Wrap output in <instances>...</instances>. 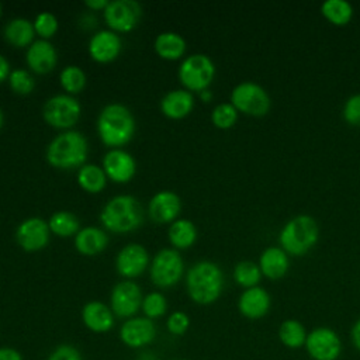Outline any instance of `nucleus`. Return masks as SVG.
Returning <instances> with one entry per match:
<instances>
[{"label": "nucleus", "mask_w": 360, "mask_h": 360, "mask_svg": "<svg viewBox=\"0 0 360 360\" xmlns=\"http://www.w3.org/2000/svg\"><path fill=\"white\" fill-rule=\"evenodd\" d=\"M48 226L51 229V233H53L55 236L70 238L80 231V221L72 211L60 210L55 211L49 217Z\"/></svg>", "instance_id": "c85d7f7f"}, {"label": "nucleus", "mask_w": 360, "mask_h": 360, "mask_svg": "<svg viewBox=\"0 0 360 360\" xmlns=\"http://www.w3.org/2000/svg\"><path fill=\"white\" fill-rule=\"evenodd\" d=\"M46 360H83V356L77 347L69 343L58 345L46 357Z\"/></svg>", "instance_id": "ea45409f"}, {"label": "nucleus", "mask_w": 360, "mask_h": 360, "mask_svg": "<svg viewBox=\"0 0 360 360\" xmlns=\"http://www.w3.org/2000/svg\"><path fill=\"white\" fill-rule=\"evenodd\" d=\"M141 311L143 312V316H146L152 321L162 318L167 311V300L162 292L152 291V292L143 295Z\"/></svg>", "instance_id": "f704fd0d"}, {"label": "nucleus", "mask_w": 360, "mask_h": 360, "mask_svg": "<svg viewBox=\"0 0 360 360\" xmlns=\"http://www.w3.org/2000/svg\"><path fill=\"white\" fill-rule=\"evenodd\" d=\"M194 96L186 89H174L167 91L159 103L160 112L169 120H183L194 108Z\"/></svg>", "instance_id": "4be33fe9"}, {"label": "nucleus", "mask_w": 360, "mask_h": 360, "mask_svg": "<svg viewBox=\"0 0 360 360\" xmlns=\"http://www.w3.org/2000/svg\"><path fill=\"white\" fill-rule=\"evenodd\" d=\"M186 290L190 300L198 305L214 304L224 290V273L210 260L194 263L186 273Z\"/></svg>", "instance_id": "f03ea898"}, {"label": "nucleus", "mask_w": 360, "mask_h": 360, "mask_svg": "<svg viewBox=\"0 0 360 360\" xmlns=\"http://www.w3.org/2000/svg\"><path fill=\"white\" fill-rule=\"evenodd\" d=\"M25 63L37 75H48L58 65L56 48L45 39H35L25 51Z\"/></svg>", "instance_id": "6ab92c4d"}, {"label": "nucleus", "mask_w": 360, "mask_h": 360, "mask_svg": "<svg viewBox=\"0 0 360 360\" xmlns=\"http://www.w3.org/2000/svg\"><path fill=\"white\" fill-rule=\"evenodd\" d=\"M79 187L89 194H98L107 186V176L101 166L94 163H86L77 169L76 176Z\"/></svg>", "instance_id": "cd10ccee"}, {"label": "nucleus", "mask_w": 360, "mask_h": 360, "mask_svg": "<svg viewBox=\"0 0 360 360\" xmlns=\"http://www.w3.org/2000/svg\"><path fill=\"white\" fill-rule=\"evenodd\" d=\"M15 242L25 252H38L46 248L51 238L48 221L31 217L21 221L15 229Z\"/></svg>", "instance_id": "ddd939ff"}, {"label": "nucleus", "mask_w": 360, "mask_h": 360, "mask_svg": "<svg viewBox=\"0 0 360 360\" xmlns=\"http://www.w3.org/2000/svg\"><path fill=\"white\" fill-rule=\"evenodd\" d=\"M150 264V257L141 243H128L115 256V270L125 278L132 280L145 273Z\"/></svg>", "instance_id": "4468645a"}, {"label": "nucleus", "mask_w": 360, "mask_h": 360, "mask_svg": "<svg viewBox=\"0 0 360 360\" xmlns=\"http://www.w3.org/2000/svg\"><path fill=\"white\" fill-rule=\"evenodd\" d=\"M96 129L103 145L110 149H118L134 138L136 124L127 105L121 103H110L98 112Z\"/></svg>", "instance_id": "f257e3e1"}, {"label": "nucleus", "mask_w": 360, "mask_h": 360, "mask_svg": "<svg viewBox=\"0 0 360 360\" xmlns=\"http://www.w3.org/2000/svg\"><path fill=\"white\" fill-rule=\"evenodd\" d=\"M8 87L18 96L31 94L35 89V79L27 69H14L8 75Z\"/></svg>", "instance_id": "72a5a7b5"}, {"label": "nucleus", "mask_w": 360, "mask_h": 360, "mask_svg": "<svg viewBox=\"0 0 360 360\" xmlns=\"http://www.w3.org/2000/svg\"><path fill=\"white\" fill-rule=\"evenodd\" d=\"M304 347L312 360H338L342 353V340L333 329L318 326L308 332Z\"/></svg>", "instance_id": "f8f14e48"}, {"label": "nucleus", "mask_w": 360, "mask_h": 360, "mask_svg": "<svg viewBox=\"0 0 360 360\" xmlns=\"http://www.w3.org/2000/svg\"><path fill=\"white\" fill-rule=\"evenodd\" d=\"M82 115V105L75 96L60 93L49 97L42 107L44 121L56 129L69 131L77 124Z\"/></svg>", "instance_id": "0eeeda50"}, {"label": "nucleus", "mask_w": 360, "mask_h": 360, "mask_svg": "<svg viewBox=\"0 0 360 360\" xmlns=\"http://www.w3.org/2000/svg\"><path fill=\"white\" fill-rule=\"evenodd\" d=\"M198 232L193 221L187 218H179L170 224L167 231V238L173 249L184 250L191 248L197 240Z\"/></svg>", "instance_id": "bb28decb"}, {"label": "nucleus", "mask_w": 360, "mask_h": 360, "mask_svg": "<svg viewBox=\"0 0 360 360\" xmlns=\"http://www.w3.org/2000/svg\"><path fill=\"white\" fill-rule=\"evenodd\" d=\"M35 35L39 37V39L49 41L59 30V21L51 11H42L37 14V17L32 21Z\"/></svg>", "instance_id": "e433bc0d"}, {"label": "nucleus", "mask_w": 360, "mask_h": 360, "mask_svg": "<svg viewBox=\"0 0 360 360\" xmlns=\"http://www.w3.org/2000/svg\"><path fill=\"white\" fill-rule=\"evenodd\" d=\"M342 114L349 125L360 128V93L353 94L346 100Z\"/></svg>", "instance_id": "58836bf2"}, {"label": "nucleus", "mask_w": 360, "mask_h": 360, "mask_svg": "<svg viewBox=\"0 0 360 360\" xmlns=\"http://www.w3.org/2000/svg\"><path fill=\"white\" fill-rule=\"evenodd\" d=\"M307 335L308 332L305 326L297 319H285L278 328V339L281 345L288 349H300L305 346Z\"/></svg>", "instance_id": "c756f323"}, {"label": "nucleus", "mask_w": 360, "mask_h": 360, "mask_svg": "<svg viewBox=\"0 0 360 360\" xmlns=\"http://www.w3.org/2000/svg\"><path fill=\"white\" fill-rule=\"evenodd\" d=\"M262 276L259 264L250 260H242L233 267V280L245 290L259 285Z\"/></svg>", "instance_id": "473e14b6"}, {"label": "nucleus", "mask_w": 360, "mask_h": 360, "mask_svg": "<svg viewBox=\"0 0 360 360\" xmlns=\"http://www.w3.org/2000/svg\"><path fill=\"white\" fill-rule=\"evenodd\" d=\"M3 37L14 48H28L35 41L34 24L24 17L11 18L3 28Z\"/></svg>", "instance_id": "a878e982"}, {"label": "nucleus", "mask_w": 360, "mask_h": 360, "mask_svg": "<svg viewBox=\"0 0 360 360\" xmlns=\"http://www.w3.org/2000/svg\"><path fill=\"white\" fill-rule=\"evenodd\" d=\"M143 221L141 202L129 194L110 198L100 212L101 225L112 233H128L138 229Z\"/></svg>", "instance_id": "20e7f679"}, {"label": "nucleus", "mask_w": 360, "mask_h": 360, "mask_svg": "<svg viewBox=\"0 0 360 360\" xmlns=\"http://www.w3.org/2000/svg\"><path fill=\"white\" fill-rule=\"evenodd\" d=\"M89 155V143L86 136L76 131H62L58 134L46 146L45 158L46 162L55 167L62 170L80 169L86 165Z\"/></svg>", "instance_id": "7ed1b4c3"}, {"label": "nucleus", "mask_w": 360, "mask_h": 360, "mask_svg": "<svg viewBox=\"0 0 360 360\" xmlns=\"http://www.w3.org/2000/svg\"><path fill=\"white\" fill-rule=\"evenodd\" d=\"M259 267L264 277L270 280H278L285 276L290 267V260L287 253L281 248L270 246L262 252L259 259Z\"/></svg>", "instance_id": "b1692460"}, {"label": "nucleus", "mask_w": 360, "mask_h": 360, "mask_svg": "<svg viewBox=\"0 0 360 360\" xmlns=\"http://www.w3.org/2000/svg\"><path fill=\"white\" fill-rule=\"evenodd\" d=\"M153 49L156 55L163 60H180L186 55V39L173 31H165L156 35L153 41Z\"/></svg>", "instance_id": "393cba45"}, {"label": "nucleus", "mask_w": 360, "mask_h": 360, "mask_svg": "<svg viewBox=\"0 0 360 360\" xmlns=\"http://www.w3.org/2000/svg\"><path fill=\"white\" fill-rule=\"evenodd\" d=\"M319 238V228L311 215H297L291 218L278 235L280 248L292 256H302L308 253Z\"/></svg>", "instance_id": "39448f33"}, {"label": "nucleus", "mask_w": 360, "mask_h": 360, "mask_svg": "<svg viewBox=\"0 0 360 360\" xmlns=\"http://www.w3.org/2000/svg\"><path fill=\"white\" fill-rule=\"evenodd\" d=\"M59 84L66 94L76 96L86 89L87 75L77 65H68L59 73Z\"/></svg>", "instance_id": "2f4dec72"}, {"label": "nucleus", "mask_w": 360, "mask_h": 360, "mask_svg": "<svg viewBox=\"0 0 360 360\" xmlns=\"http://www.w3.org/2000/svg\"><path fill=\"white\" fill-rule=\"evenodd\" d=\"M177 77L183 89L190 93H201L210 89L215 77V65L212 59L205 53H193L183 58Z\"/></svg>", "instance_id": "423d86ee"}, {"label": "nucleus", "mask_w": 360, "mask_h": 360, "mask_svg": "<svg viewBox=\"0 0 360 360\" xmlns=\"http://www.w3.org/2000/svg\"><path fill=\"white\" fill-rule=\"evenodd\" d=\"M238 110L231 103H221L211 111V122L218 129H229L238 121Z\"/></svg>", "instance_id": "c9c22d12"}, {"label": "nucleus", "mask_w": 360, "mask_h": 360, "mask_svg": "<svg viewBox=\"0 0 360 360\" xmlns=\"http://www.w3.org/2000/svg\"><path fill=\"white\" fill-rule=\"evenodd\" d=\"M350 339L353 346L360 352V318L353 323L350 329Z\"/></svg>", "instance_id": "37998d69"}, {"label": "nucleus", "mask_w": 360, "mask_h": 360, "mask_svg": "<svg viewBox=\"0 0 360 360\" xmlns=\"http://www.w3.org/2000/svg\"><path fill=\"white\" fill-rule=\"evenodd\" d=\"M190 326V318L183 311H173L166 319V329L173 336H183Z\"/></svg>", "instance_id": "4c0bfd02"}, {"label": "nucleus", "mask_w": 360, "mask_h": 360, "mask_svg": "<svg viewBox=\"0 0 360 360\" xmlns=\"http://www.w3.org/2000/svg\"><path fill=\"white\" fill-rule=\"evenodd\" d=\"M322 15L333 25L343 27L353 17V7L346 0H326L321 6Z\"/></svg>", "instance_id": "7c9ffc66"}, {"label": "nucleus", "mask_w": 360, "mask_h": 360, "mask_svg": "<svg viewBox=\"0 0 360 360\" xmlns=\"http://www.w3.org/2000/svg\"><path fill=\"white\" fill-rule=\"evenodd\" d=\"M0 360H24V357L17 349L8 347V346H1L0 347Z\"/></svg>", "instance_id": "a19ab883"}, {"label": "nucleus", "mask_w": 360, "mask_h": 360, "mask_svg": "<svg viewBox=\"0 0 360 360\" xmlns=\"http://www.w3.org/2000/svg\"><path fill=\"white\" fill-rule=\"evenodd\" d=\"M238 112L252 117H263L271 107V100L264 87L253 82H242L231 91L229 101Z\"/></svg>", "instance_id": "1a4fd4ad"}, {"label": "nucleus", "mask_w": 360, "mask_h": 360, "mask_svg": "<svg viewBox=\"0 0 360 360\" xmlns=\"http://www.w3.org/2000/svg\"><path fill=\"white\" fill-rule=\"evenodd\" d=\"M108 3V0H87L84 1V7H87L90 11H104Z\"/></svg>", "instance_id": "79ce46f5"}, {"label": "nucleus", "mask_w": 360, "mask_h": 360, "mask_svg": "<svg viewBox=\"0 0 360 360\" xmlns=\"http://www.w3.org/2000/svg\"><path fill=\"white\" fill-rule=\"evenodd\" d=\"M1 14H3V6H1V3H0V17H1Z\"/></svg>", "instance_id": "09e8293b"}, {"label": "nucleus", "mask_w": 360, "mask_h": 360, "mask_svg": "<svg viewBox=\"0 0 360 360\" xmlns=\"http://www.w3.org/2000/svg\"><path fill=\"white\" fill-rule=\"evenodd\" d=\"M156 338V325L146 316H132L125 319L120 328L121 342L131 349H142Z\"/></svg>", "instance_id": "dca6fc26"}, {"label": "nucleus", "mask_w": 360, "mask_h": 360, "mask_svg": "<svg viewBox=\"0 0 360 360\" xmlns=\"http://www.w3.org/2000/svg\"><path fill=\"white\" fill-rule=\"evenodd\" d=\"M3 125H4V112H3V110L0 108V129L3 128Z\"/></svg>", "instance_id": "de8ad7c7"}, {"label": "nucleus", "mask_w": 360, "mask_h": 360, "mask_svg": "<svg viewBox=\"0 0 360 360\" xmlns=\"http://www.w3.org/2000/svg\"><path fill=\"white\" fill-rule=\"evenodd\" d=\"M101 167L107 179L118 184L129 183L136 173V162L134 156L122 148L107 150L103 156Z\"/></svg>", "instance_id": "2eb2a0df"}, {"label": "nucleus", "mask_w": 360, "mask_h": 360, "mask_svg": "<svg viewBox=\"0 0 360 360\" xmlns=\"http://www.w3.org/2000/svg\"><path fill=\"white\" fill-rule=\"evenodd\" d=\"M149 276L159 288L176 285L184 276V262L179 250L173 248L160 249L150 260Z\"/></svg>", "instance_id": "6e6552de"}, {"label": "nucleus", "mask_w": 360, "mask_h": 360, "mask_svg": "<svg viewBox=\"0 0 360 360\" xmlns=\"http://www.w3.org/2000/svg\"><path fill=\"white\" fill-rule=\"evenodd\" d=\"M108 30L125 34L135 30L142 18V6L135 0H112L103 11Z\"/></svg>", "instance_id": "9d476101"}, {"label": "nucleus", "mask_w": 360, "mask_h": 360, "mask_svg": "<svg viewBox=\"0 0 360 360\" xmlns=\"http://www.w3.org/2000/svg\"><path fill=\"white\" fill-rule=\"evenodd\" d=\"M10 63L8 60L6 59V56H3L0 53V83H3L4 80L8 79V75H10Z\"/></svg>", "instance_id": "c03bdc74"}, {"label": "nucleus", "mask_w": 360, "mask_h": 360, "mask_svg": "<svg viewBox=\"0 0 360 360\" xmlns=\"http://www.w3.org/2000/svg\"><path fill=\"white\" fill-rule=\"evenodd\" d=\"M179 360H184V359H179Z\"/></svg>", "instance_id": "8fccbe9b"}, {"label": "nucleus", "mask_w": 360, "mask_h": 360, "mask_svg": "<svg viewBox=\"0 0 360 360\" xmlns=\"http://www.w3.org/2000/svg\"><path fill=\"white\" fill-rule=\"evenodd\" d=\"M75 248L83 256L101 253L108 245V235L98 226H84L75 235Z\"/></svg>", "instance_id": "5701e85b"}, {"label": "nucleus", "mask_w": 360, "mask_h": 360, "mask_svg": "<svg viewBox=\"0 0 360 360\" xmlns=\"http://www.w3.org/2000/svg\"><path fill=\"white\" fill-rule=\"evenodd\" d=\"M142 300L141 287L132 280H122L111 290L110 308L117 318L129 319L141 311Z\"/></svg>", "instance_id": "9b49d317"}, {"label": "nucleus", "mask_w": 360, "mask_h": 360, "mask_svg": "<svg viewBox=\"0 0 360 360\" xmlns=\"http://www.w3.org/2000/svg\"><path fill=\"white\" fill-rule=\"evenodd\" d=\"M83 325L94 333H107L115 323V315L111 308L101 301H89L82 308Z\"/></svg>", "instance_id": "412c9836"}, {"label": "nucleus", "mask_w": 360, "mask_h": 360, "mask_svg": "<svg viewBox=\"0 0 360 360\" xmlns=\"http://www.w3.org/2000/svg\"><path fill=\"white\" fill-rule=\"evenodd\" d=\"M181 212V200L172 190H160L152 195L148 202V214L156 224H172L179 219Z\"/></svg>", "instance_id": "a211bd4d"}, {"label": "nucleus", "mask_w": 360, "mask_h": 360, "mask_svg": "<svg viewBox=\"0 0 360 360\" xmlns=\"http://www.w3.org/2000/svg\"><path fill=\"white\" fill-rule=\"evenodd\" d=\"M271 307V298L269 292L260 287L246 288L238 300V309L242 316L248 319H260L267 315Z\"/></svg>", "instance_id": "aec40b11"}, {"label": "nucleus", "mask_w": 360, "mask_h": 360, "mask_svg": "<svg viewBox=\"0 0 360 360\" xmlns=\"http://www.w3.org/2000/svg\"><path fill=\"white\" fill-rule=\"evenodd\" d=\"M136 360H158V357L153 353H142L136 357Z\"/></svg>", "instance_id": "49530a36"}, {"label": "nucleus", "mask_w": 360, "mask_h": 360, "mask_svg": "<svg viewBox=\"0 0 360 360\" xmlns=\"http://www.w3.org/2000/svg\"><path fill=\"white\" fill-rule=\"evenodd\" d=\"M198 96H200V100L204 101V103H208V101H211V98H212V93H211L210 89L202 90L201 93H198Z\"/></svg>", "instance_id": "a18cd8bd"}, {"label": "nucleus", "mask_w": 360, "mask_h": 360, "mask_svg": "<svg viewBox=\"0 0 360 360\" xmlns=\"http://www.w3.org/2000/svg\"><path fill=\"white\" fill-rule=\"evenodd\" d=\"M121 49V37L108 28L94 32L87 45L90 58L97 63H110L115 60L120 56Z\"/></svg>", "instance_id": "f3484780"}]
</instances>
